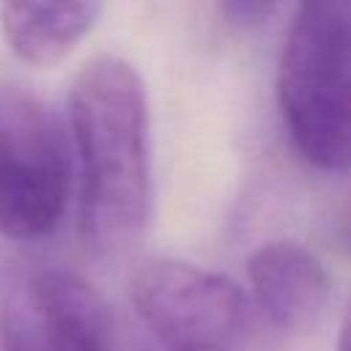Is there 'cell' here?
I'll return each instance as SVG.
<instances>
[{
	"mask_svg": "<svg viewBox=\"0 0 351 351\" xmlns=\"http://www.w3.org/2000/svg\"><path fill=\"white\" fill-rule=\"evenodd\" d=\"M247 280L261 315L288 332L310 329L332 296L324 263L291 239L261 244L247 261Z\"/></svg>",
	"mask_w": 351,
	"mask_h": 351,
	"instance_id": "6",
	"label": "cell"
},
{
	"mask_svg": "<svg viewBox=\"0 0 351 351\" xmlns=\"http://www.w3.org/2000/svg\"><path fill=\"white\" fill-rule=\"evenodd\" d=\"M132 302L165 351H263L261 310L219 271L151 261L132 280Z\"/></svg>",
	"mask_w": 351,
	"mask_h": 351,
	"instance_id": "3",
	"label": "cell"
},
{
	"mask_svg": "<svg viewBox=\"0 0 351 351\" xmlns=\"http://www.w3.org/2000/svg\"><path fill=\"white\" fill-rule=\"evenodd\" d=\"M96 3H5L0 30L8 49L38 69L60 63L96 25Z\"/></svg>",
	"mask_w": 351,
	"mask_h": 351,
	"instance_id": "7",
	"label": "cell"
},
{
	"mask_svg": "<svg viewBox=\"0 0 351 351\" xmlns=\"http://www.w3.org/2000/svg\"><path fill=\"white\" fill-rule=\"evenodd\" d=\"M277 11H280L277 3H250V0H230L219 5V14L233 27H258Z\"/></svg>",
	"mask_w": 351,
	"mask_h": 351,
	"instance_id": "8",
	"label": "cell"
},
{
	"mask_svg": "<svg viewBox=\"0 0 351 351\" xmlns=\"http://www.w3.org/2000/svg\"><path fill=\"white\" fill-rule=\"evenodd\" d=\"M110 351H165V348L156 346V343H140V340H132V343H126V346H121V348H115V343H112Z\"/></svg>",
	"mask_w": 351,
	"mask_h": 351,
	"instance_id": "10",
	"label": "cell"
},
{
	"mask_svg": "<svg viewBox=\"0 0 351 351\" xmlns=\"http://www.w3.org/2000/svg\"><path fill=\"white\" fill-rule=\"evenodd\" d=\"M277 104L313 167H351V0L299 5L280 52Z\"/></svg>",
	"mask_w": 351,
	"mask_h": 351,
	"instance_id": "2",
	"label": "cell"
},
{
	"mask_svg": "<svg viewBox=\"0 0 351 351\" xmlns=\"http://www.w3.org/2000/svg\"><path fill=\"white\" fill-rule=\"evenodd\" d=\"M348 241H351V222H348Z\"/></svg>",
	"mask_w": 351,
	"mask_h": 351,
	"instance_id": "11",
	"label": "cell"
},
{
	"mask_svg": "<svg viewBox=\"0 0 351 351\" xmlns=\"http://www.w3.org/2000/svg\"><path fill=\"white\" fill-rule=\"evenodd\" d=\"M69 134L80 173V230L90 250H129L151 219L148 96L140 74L99 55L69 90Z\"/></svg>",
	"mask_w": 351,
	"mask_h": 351,
	"instance_id": "1",
	"label": "cell"
},
{
	"mask_svg": "<svg viewBox=\"0 0 351 351\" xmlns=\"http://www.w3.org/2000/svg\"><path fill=\"white\" fill-rule=\"evenodd\" d=\"M337 351H351V302H348L346 315H343V326H340V337H337Z\"/></svg>",
	"mask_w": 351,
	"mask_h": 351,
	"instance_id": "9",
	"label": "cell"
},
{
	"mask_svg": "<svg viewBox=\"0 0 351 351\" xmlns=\"http://www.w3.org/2000/svg\"><path fill=\"white\" fill-rule=\"evenodd\" d=\"M3 351H110L112 318L80 274L33 261L0 266Z\"/></svg>",
	"mask_w": 351,
	"mask_h": 351,
	"instance_id": "5",
	"label": "cell"
},
{
	"mask_svg": "<svg viewBox=\"0 0 351 351\" xmlns=\"http://www.w3.org/2000/svg\"><path fill=\"white\" fill-rule=\"evenodd\" d=\"M71 140L52 107L22 88L0 90V233L41 239L71 195Z\"/></svg>",
	"mask_w": 351,
	"mask_h": 351,
	"instance_id": "4",
	"label": "cell"
}]
</instances>
